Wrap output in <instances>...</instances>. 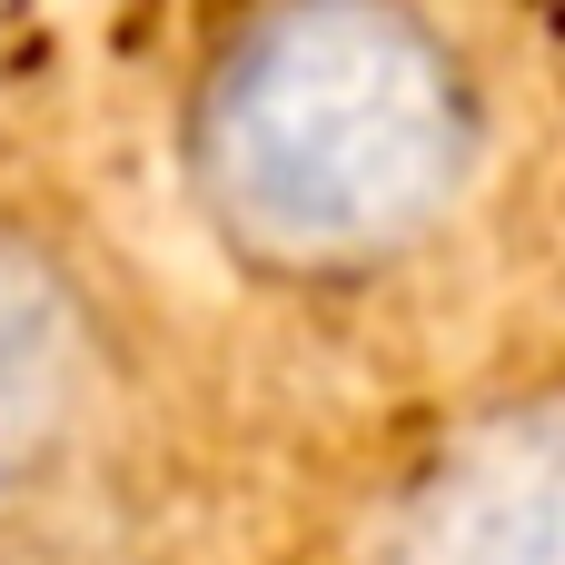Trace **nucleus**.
<instances>
[{
    "label": "nucleus",
    "mask_w": 565,
    "mask_h": 565,
    "mask_svg": "<svg viewBox=\"0 0 565 565\" xmlns=\"http://www.w3.org/2000/svg\"><path fill=\"white\" fill-rule=\"evenodd\" d=\"M477 169L487 99L427 0H248L179 99L189 209L278 288L407 268Z\"/></svg>",
    "instance_id": "obj_1"
},
{
    "label": "nucleus",
    "mask_w": 565,
    "mask_h": 565,
    "mask_svg": "<svg viewBox=\"0 0 565 565\" xmlns=\"http://www.w3.org/2000/svg\"><path fill=\"white\" fill-rule=\"evenodd\" d=\"M387 565H565V387L457 417L397 487Z\"/></svg>",
    "instance_id": "obj_2"
},
{
    "label": "nucleus",
    "mask_w": 565,
    "mask_h": 565,
    "mask_svg": "<svg viewBox=\"0 0 565 565\" xmlns=\"http://www.w3.org/2000/svg\"><path fill=\"white\" fill-rule=\"evenodd\" d=\"M99 407V308L40 228L0 218V497L50 477Z\"/></svg>",
    "instance_id": "obj_3"
}]
</instances>
